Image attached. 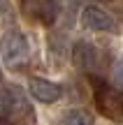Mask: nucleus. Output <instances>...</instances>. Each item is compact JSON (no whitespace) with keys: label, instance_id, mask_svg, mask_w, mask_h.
<instances>
[{"label":"nucleus","instance_id":"1","mask_svg":"<svg viewBox=\"0 0 123 125\" xmlns=\"http://www.w3.org/2000/svg\"><path fill=\"white\" fill-rule=\"evenodd\" d=\"M91 86H93V95H95V104L107 118L119 121L123 118V95L116 88H109L105 79L100 76H91Z\"/></svg>","mask_w":123,"mask_h":125},{"label":"nucleus","instance_id":"2","mask_svg":"<svg viewBox=\"0 0 123 125\" xmlns=\"http://www.w3.org/2000/svg\"><path fill=\"white\" fill-rule=\"evenodd\" d=\"M0 51H2V58L9 67H19L30 58V46L28 40L23 37V32L19 30H9L2 35L0 40Z\"/></svg>","mask_w":123,"mask_h":125},{"label":"nucleus","instance_id":"3","mask_svg":"<svg viewBox=\"0 0 123 125\" xmlns=\"http://www.w3.org/2000/svg\"><path fill=\"white\" fill-rule=\"evenodd\" d=\"M81 23H84V28L95 30V32H105V30H114V28H116L114 16H112L109 12H105L102 7H98V5H88V7H84Z\"/></svg>","mask_w":123,"mask_h":125},{"label":"nucleus","instance_id":"4","mask_svg":"<svg viewBox=\"0 0 123 125\" xmlns=\"http://www.w3.org/2000/svg\"><path fill=\"white\" fill-rule=\"evenodd\" d=\"M28 90H30V95L35 100H40V102H44V104L58 102L60 95H63V90H60L58 83H54V81H49V79H40V76H30Z\"/></svg>","mask_w":123,"mask_h":125},{"label":"nucleus","instance_id":"5","mask_svg":"<svg viewBox=\"0 0 123 125\" xmlns=\"http://www.w3.org/2000/svg\"><path fill=\"white\" fill-rule=\"evenodd\" d=\"M72 62H74V67H79V70L91 72L93 67H95V62H98V51H95V46H93L91 42L79 40L77 44L72 46Z\"/></svg>","mask_w":123,"mask_h":125},{"label":"nucleus","instance_id":"6","mask_svg":"<svg viewBox=\"0 0 123 125\" xmlns=\"http://www.w3.org/2000/svg\"><path fill=\"white\" fill-rule=\"evenodd\" d=\"M21 95H19L16 86H12V88H5L0 90V118H7L9 114H14V109L21 107Z\"/></svg>","mask_w":123,"mask_h":125},{"label":"nucleus","instance_id":"7","mask_svg":"<svg viewBox=\"0 0 123 125\" xmlns=\"http://www.w3.org/2000/svg\"><path fill=\"white\" fill-rule=\"evenodd\" d=\"M58 0H40V2L35 5V14L40 16L42 23H46V26H51V23L58 19Z\"/></svg>","mask_w":123,"mask_h":125},{"label":"nucleus","instance_id":"8","mask_svg":"<svg viewBox=\"0 0 123 125\" xmlns=\"http://www.w3.org/2000/svg\"><path fill=\"white\" fill-rule=\"evenodd\" d=\"M60 125H93V118H91V114L81 111V109H72L63 116Z\"/></svg>","mask_w":123,"mask_h":125},{"label":"nucleus","instance_id":"9","mask_svg":"<svg viewBox=\"0 0 123 125\" xmlns=\"http://www.w3.org/2000/svg\"><path fill=\"white\" fill-rule=\"evenodd\" d=\"M114 81L119 88H123V58L116 62V70H114Z\"/></svg>","mask_w":123,"mask_h":125},{"label":"nucleus","instance_id":"10","mask_svg":"<svg viewBox=\"0 0 123 125\" xmlns=\"http://www.w3.org/2000/svg\"><path fill=\"white\" fill-rule=\"evenodd\" d=\"M0 125H9V121L7 118H0Z\"/></svg>","mask_w":123,"mask_h":125}]
</instances>
